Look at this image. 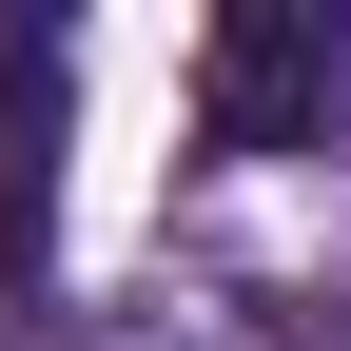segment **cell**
<instances>
[{"mask_svg": "<svg viewBox=\"0 0 351 351\" xmlns=\"http://www.w3.org/2000/svg\"><path fill=\"white\" fill-rule=\"evenodd\" d=\"M332 98H351V20H332V0H234V20L195 39V137L215 156L332 137Z\"/></svg>", "mask_w": 351, "mask_h": 351, "instance_id": "obj_1", "label": "cell"}]
</instances>
